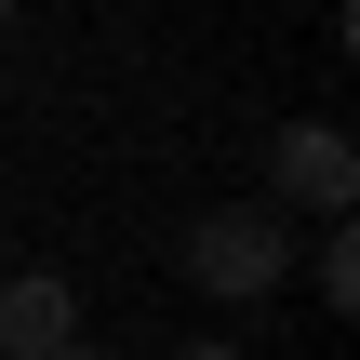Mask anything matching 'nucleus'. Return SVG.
<instances>
[{
    "label": "nucleus",
    "mask_w": 360,
    "mask_h": 360,
    "mask_svg": "<svg viewBox=\"0 0 360 360\" xmlns=\"http://www.w3.org/2000/svg\"><path fill=\"white\" fill-rule=\"evenodd\" d=\"M187 281L214 294V307H254V294H281L294 281V214H187Z\"/></svg>",
    "instance_id": "nucleus-1"
},
{
    "label": "nucleus",
    "mask_w": 360,
    "mask_h": 360,
    "mask_svg": "<svg viewBox=\"0 0 360 360\" xmlns=\"http://www.w3.org/2000/svg\"><path fill=\"white\" fill-rule=\"evenodd\" d=\"M267 187H281L294 214H360V147L334 120H281V134H267Z\"/></svg>",
    "instance_id": "nucleus-2"
},
{
    "label": "nucleus",
    "mask_w": 360,
    "mask_h": 360,
    "mask_svg": "<svg viewBox=\"0 0 360 360\" xmlns=\"http://www.w3.org/2000/svg\"><path fill=\"white\" fill-rule=\"evenodd\" d=\"M67 321H80V294H67L53 267H13V281H0V360H53Z\"/></svg>",
    "instance_id": "nucleus-3"
},
{
    "label": "nucleus",
    "mask_w": 360,
    "mask_h": 360,
    "mask_svg": "<svg viewBox=\"0 0 360 360\" xmlns=\"http://www.w3.org/2000/svg\"><path fill=\"white\" fill-rule=\"evenodd\" d=\"M307 281H321V307H360V240H347V214H321V267H307Z\"/></svg>",
    "instance_id": "nucleus-4"
},
{
    "label": "nucleus",
    "mask_w": 360,
    "mask_h": 360,
    "mask_svg": "<svg viewBox=\"0 0 360 360\" xmlns=\"http://www.w3.org/2000/svg\"><path fill=\"white\" fill-rule=\"evenodd\" d=\"M53 360H107V347H80V334H67V347H53Z\"/></svg>",
    "instance_id": "nucleus-5"
},
{
    "label": "nucleus",
    "mask_w": 360,
    "mask_h": 360,
    "mask_svg": "<svg viewBox=\"0 0 360 360\" xmlns=\"http://www.w3.org/2000/svg\"><path fill=\"white\" fill-rule=\"evenodd\" d=\"M0 27H13V0H0Z\"/></svg>",
    "instance_id": "nucleus-6"
},
{
    "label": "nucleus",
    "mask_w": 360,
    "mask_h": 360,
    "mask_svg": "<svg viewBox=\"0 0 360 360\" xmlns=\"http://www.w3.org/2000/svg\"><path fill=\"white\" fill-rule=\"evenodd\" d=\"M200 360H227V347H200Z\"/></svg>",
    "instance_id": "nucleus-7"
}]
</instances>
